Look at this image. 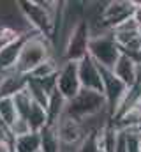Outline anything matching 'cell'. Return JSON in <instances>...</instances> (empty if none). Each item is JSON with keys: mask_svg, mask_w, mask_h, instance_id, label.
<instances>
[{"mask_svg": "<svg viewBox=\"0 0 141 152\" xmlns=\"http://www.w3.org/2000/svg\"><path fill=\"white\" fill-rule=\"evenodd\" d=\"M9 133H11V136H12V140H14V138H20V136H25V134L32 133V129H30V124H28L27 118L18 117L16 122L9 127Z\"/></svg>", "mask_w": 141, "mask_h": 152, "instance_id": "ffe728a7", "label": "cell"}, {"mask_svg": "<svg viewBox=\"0 0 141 152\" xmlns=\"http://www.w3.org/2000/svg\"><path fill=\"white\" fill-rule=\"evenodd\" d=\"M12 151L14 152H39L41 151V134L39 133H28L25 136L12 140Z\"/></svg>", "mask_w": 141, "mask_h": 152, "instance_id": "4fadbf2b", "label": "cell"}, {"mask_svg": "<svg viewBox=\"0 0 141 152\" xmlns=\"http://www.w3.org/2000/svg\"><path fill=\"white\" fill-rule=\"evenodd\" d=\"M34 34H37V32H34ZM28 36H32V34L18 36L0 46V71H12L16 67V62L20 58V53H21L23 44L28 39Z\"/></svg>", "mask_w": 141, "mask_h": 152, "instance_id": "9c48e42d", "label": "cell"}, {"mask_svg": "<svg viewBox=\"0 0 141 152\" xmlns=\"http://www.w3.org/2000/svg\"><path fill=\"white\" fill-rule=\"evenodd\" d=\"M115 152H127V133L118 129V138H116V147Z\"/></svg>", "mask_w": 141, "mask_h": 152, "instance_id": "44dd1931", "label": "cell"}, {"mask_svg": "<svg viewBox=\"0 0 141 152\" xmlns=\"http://www.w3.org/2000/svg\"><path fill=\"white\" fill-rule=\"evenodd\" d=\"M39 152H41V151H39Z\"/></svg>", "mask_w": 141, "mask_h": 152, "instance_id": "484cf974", "label": "cell"}, {"mask_svg": "<svg viewBox=\"0 0 141 152\" xmlns=\"http://www.w3.org/2000/svg\"><path fill=\"white\" fill-rule=\"evenodd\" d=\"M134 21L138 23V27H140V30H141V2H136V11H134Z\"/></svg>", "mask_w": 141, "mask_h": 152, "instance_id": "603a6c76", "label": "cell"}, {"mask_svg": "<svg viewBox=\"0 0 141 152\" xmlns=\"http://www.w3.org/2000/svg\"><path fill=\"white\" fill-rule=\"evenodd\" d=\"M27 120H28L30 129L34 133H41L48 126V112H46V108L41 106V104H37V103H32L30 112L27 115Z\"/></svg>", "mask_w": 141, "mask_h": 152, "instance_id": "5bb4252c", "label": "cell"}, {"mask_svg": "<svg viewBox=\"0 0 141 152\" xmlns=\"http://www.w3.org/2000/svg\"><path fill=\"white\" fill-rule=\"evenodd\" d=\"M101 67V66H99ZM101 76H102V94L106 97V104H108V112L111 115V120L115 118V113L124 99V96L127 94L129 87L115 75L111 69H106V67H101Z\"/></svg>", "mask_w": 141, "mask_h": 152, "instance_id": "8992f818", "label": "cell"}, {"mask_svg": "<svg viewBox=\"0 0 141 152\" xmlns=\"http://www.w3.org/2000/svg\"><path fill=\"white\" fill-rule=\"evenodd\" d=\"M48 58H51L49 39L41 34H32L23 44V50L20 53L14 71L21 73V75H30L39 64H42Z\"/></svg>", "mask_w": 141, "mask_h": 152, "instance_id": "6da1fadb", "label": "cell"}, {"mask_svg": "<svg viewBox=\"0 0 141 152\" xmlns=\"http://www.w3.org/2000/svg\"><path fill=\"white\" fill-rule=\"evenodd\" d=\"M12 101H14V106H16V113L18 117H21V118H27V115L30 112V106H32V97H30V94H28V90L25 88V90H21V92H18L14 97H12Z\"/></svg>", "mask_w": 141, "mask_h": 152, "instance_id": "ac0fdd59", "label": "cell"}, {"mask_svg": "<svg viewBox=\"0 0 141 152\" xmlns=\"http://www.w3.org/2000/svg\"><path fill=\"white\" fill-rule=\"evenodd\" d=\"M108 110L106 104V97L101 92H94V90H85L81 88V92L67 101V108H65V115H69L72 118L83 122L90 117L97 113H102Z\"/></svg>", "mask_w": 141, "mask_h": 152, "instance_id": "7a4b0ae2", "label": "cell"}, {"mask_svg": "<svg viewBox=\"0 0 141 152\" xmlns=\"http://www.w3.org/2000/svg\"><path fill=\"white\" fill-rule=\"evenodd\" d=\"M41 152H62V142L57 126H46L41 133Z\"/></svg>", "mask_w": 141, "mask_h": 152, "instance_id": "7c38bea8", "label": "cell"}, {"mask_svg": "<svg viewBox=\"0 0 141 152\" xmlns=\"http://www.w3.org/2000/svg\"><path fill=\"white\" fill-rule=\"evenodd\" d=\"M92 39L90 23L86 18H79L76 25L69 30V36L65 39V50H64V60L67 62H79L88 55V44Z\"/></svg>", "mask_w": 141, "mask_h": 152, "instance_id": "277c9868", "label": "cell"}, {"mask_svg": "<svg viewBox=\"0 0 141 152\" xmlns=\"http://www.w3.org/2000/svg\"><path fill=\"white\" fill-rule=\"evenodd\" d=\"M88 55L106 69H113L115 64L118 62V58L122 57L120 46L116 44V41L113 37V32H95L92 34L90 44H88Z\"/></svg>", "mask_w": 141, "mask_h": 152, "instance_id": "3957f363", "label": "cell"}, {"mask_svg": "<svg viewBox=\"0 0 141 152\" xmlns=\"http://www.w3.org/2000/svg\"><path fill=\"white\" fill-rule=\"evenodd\" d=\"M140 81H141V78H140Z\"/></svg>", "mask_w": 141, "mask_h": 152, "instance_id": "d4e9b609", "label": "cell"}, {"mask_svg": "<svg viewBox=\"0 0 141 152\" xmlns=\"http://www.w3.org/2000/svg\"><path fill=\"white\" fill-rule=\"evenodd\" d=\"M111 71L118 76L127 87H132V85L141 78V67L132 60V58H129V57L124 55V53H122V57L118 58V62L115 64V67H113Z\"/></svg>", "mask_w": 141, "mask_h": 152, "instance_id": "30bf717a", "label": "cell"}, {"mask_svg": "<svg viewBox=\"0 0 141 152\" xmlns=\"http://www.w3.org/2000/svg\"><path fill=\"white\" fill-rule=\"evenodd\" d=\"M18 118V113H16V106H14V101L12 97H0V120L11 127Z\"/></svg>", "mask_w": 141, "mask_h": 152, "instance_id": "9a60e30c", "label": "cell"}, {"mask_svg": "<svg viewBox=\"0 0 141 152\" xmlns=\"http://www.w3.org/2000/svg\"><path fill=\"white\" fill-rule=\"evenodd\" d=\"M0 152H14L12 143H0Z\"/></svg>", "mask_w": 141, "mask_h": 152, "instance_id": "cb8c5ba5", "label": "cell"}, {"mask_svg": "<svg viewBox=\"0 0 141 152\" xmlns=\"http://www.w3.org/2000/svg\"><path fill=\"white\" fill-rule=\"evenodd\" d=\"M58 69H60V66H58V64H57V60L51 57V58L44 60L42 64H39V66H37V67H35L28 76H32V78H35V80H42V78L55 76L57 73H58Z\"/></svg>", "mask_w": 141, "mask_h": 152, "instance_id": "e0dca14e", "label": "cell"}, {"mask_svg": "<svg viewBox=\"0 0 141 152\" xmlns=\"http://www.w3.org/2000/svg\"><path fill=\"white\" fill-rule=\"evenodd\" d=\"M78 152H102L101 142H99V133H88L85 140L81 142Z\"/></svg>", "mask_w": 141, "mask_h": 152, "instance_id": "d6986e66", "label": "cell"}, {"mask_svg": "<svg viewBox=\"0 0 141 152\" xmlns=\"http://www.w3.org/2000/svg\"><path fill=\"white\" fill-rule=\"evenodd\" d=\"M65 108H67V99L58 92V88L49 96V101H48V124L49 126H55L64 115H65Z\"/></svg>", "mask_w": 141, "mask_h": 152, "instance_id": "8fae6325", "label": "cell"}, {"mask_svg": "<svg viewBox=\"0 0 141 152\" xmlns=\"http://www.w3.org/2000/svg\"><path fill=\"white\" fill-rule=\"evenodd\" d=\"M0 143H12V136L9 133V127L0 122Z\"/></svg>", "mask_w": 141, "mask_h": 152, "instance_id": "7402d4cb", "label": "cell"}, {"mask_svg": "<svg viewBox=\"0 0 141 152\" xmlns=\"http://www.w3.org/2000/svg\"><path fill=\"white\" fill-rule=\"evenodd\" d=\"M27 90H28V94H30V97H32V101H34V103L41 104V106H44V108H48L49 96H48V94H46V90L41 87V83H39L35 78H32V76H28Z\"/></svg>", "mask_w": 141, "mask_h": 152, "instance_id": "2e32d148", "label": "cell"}, {"mask_svg": "<svg viewBox=\"0 0 141 152\" xmlns=\"http://www.w3.org/2000/svg\"><path fill=\"white\" fill-rule=\"evenodd\" d=\"M78 75H79V81H81V88L102 94L104 87H102L101 67L90 55H86L83 60L78 62Z\"/></svg>", "mask_w": 141, "mask_h": 152, "instance_id": "ba28073f", "label": "cell"}, {"mask_svg": "<svg viewBox=\"0 0 141 152\" xmlns=\"http://www.w3.org/2000/svg\"><path fill=\"white\" fill-rule=\"evenodd\" d=\"M57 88L58 92L70 101L81 92V81L78 75V62H67L64 60L60 64V69L57 73Z\"/></svg>", "mask_w": 141, "mask_h": 152, "instance_id": "52a82bcc", "label": "cell"}, {"mask_svg": "<svg viewBox=\"0 0 141 152\" xmlns=\"http://www.w3.org/2000/svg\"><path fill=\"white\" fill-rule=\"evenodd\" d=\"M134 11H136V2H132V0H115V2H108L106 7L101 11V16H99L101 32L113 30L120 23L131 20L134 16Z\"/></svg>", "mask_w": 141, "mask_h": 152, "instance_id": "5b68a950", "label": "cell"}]
</instances>
